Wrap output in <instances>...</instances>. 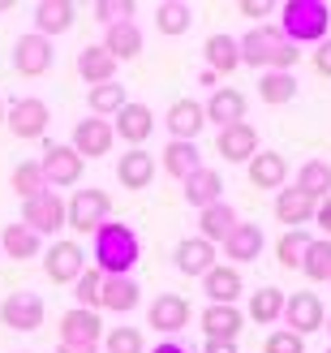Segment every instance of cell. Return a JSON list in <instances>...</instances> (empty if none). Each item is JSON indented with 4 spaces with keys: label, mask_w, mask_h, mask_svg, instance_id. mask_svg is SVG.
Segmentation results:
<instances>
[{
    "label": "cell",
    "mask_w": 331,
    "mask_h": 353,
    "mask_svg": "<svg viewBox=\"0 0 331 353\" xmlns=\"http://www.w3.org/2000/svg\"><path fill=\"white\" fill-rule=\"evenodd\" d=\"M237 48H241V65H250V69H297V43H288L284 39V30L280 26H267V22H258V26H250L246 34L237 39Z\"/></svg>",
    "instance_id": "6da1fadb"
},
{
    "label": "cell",
    "mask_w": 331,
    "mask_h": 353,
    "mask_svg": "<svg viewBox=\"0 0 331 353\" xmlns=\"http://www.w3.org/2000/svg\"><path fill=\"white\" fill-rule=\"evenodd\" d=\"M138 259H142V241L129 224L108 220L95 233V272L103 276H134Z\"/></svg>",
    "instance_id": "7a4b0ae2"
},
{
    "label": "cell",
    "mask_w": 331,
    "mask_h": 353,
    "mask_svg": "<svg viewBox=\"0 0 331 353\" xmlns=\"http://www.w3.org/2000/svg\"><path fill=\"white\" fill-rule=\"evenodd\" d=\"M280 30L288 43H323L331 34V5H323V0H288V5H280Z\"/></svg>",
    "instance_id": "3957f363"
},
{
    "label": "cell",
    "mask_w": 331,
    "mask_h": 353,
    "mask_svg": "<svg viewBox=\"0 0 331 353\" xmlns=\"http://www.w3.org/2000/svg\"><path fill=\"white\" fill-rule=\"evenodd\" d=\"M108 216H112V199L108 190H95V185L74 190V199L65 203V228H74V233H99Z\"/></svg>",
    "instance_id": "277c9868"
},
{
    "label": "cell",
    "mask_w": 331,
    "mask_h": 353,
    "mask_svg": "<svg viewBox=\"0 0 331 353\" xmlns=\"http://www.w3.org/2000/svg\"><path fill=\"white\" fill-rule=\"evenodd\" d=\"M5 125L13 138H22V143H34V138H43L47 125H52V112L39 95H17L5 103Z\"/></svg>",
    "instance_id": "5b68a950"
},
{
    "label": "cell",
    "mask_w": 331,
    "mask_h": 353,
    "mask_svg": "<svg viewBox=\"0 0 331 353\" xmlns=\"http://www.w3.org/2000/svg\"><path fill=\"white\" fill-rule=\"evenodd\" d=\"M43 314H47L43 297L30 293V289H17V293H9L5 302H0V323H5L9 332H39Z\"/></svg>",
    "instance_id": "8992f818"
},
{
    "label": "cell",
    "mask_w": 331,
    "mask_h": 353,
    "mask_svg": "<svg viewBox=\"0 0 331 353\" xmlns=\"http://www.w3.org/2000/svg\"><path fill=\"white\" fill-rule=\"evenodd\" d=\"M22 224L34 228L39 237H56L65 228V199L56 190H43V194H34V199H26L22 203Z\"/></svg>",
    "instance_id": "52a82bcc"
},
{
    "label": "cell",
    "mask_w": 331,
    "mask_h": 353,
    "mask_svg": "<svg viewBox=\"0 0 331 353\" xmlns=\"http://www.w3.org/2000/svg\"><path fill=\"white\" fill-rule=\"evenodd\" d=\"M82 155L69 147V143H47L43 147V160H39V168H43V176H47V190H65V185H78L82 181Z\"/></svg>",
    "instance_id": "ba28073f"
},
{
    "label": "cell",
    "mask_w": 331,
    "mask_h": 353,
    "mask_svg": "<svg viewBox=\"0 0 331 353\" xmlns=\"http://www.w3.org/2000/svg\"><path fill=\"white\" fill-rule=\"evenodd\" d=\"M56 65V48H52V39H43V34H17L13 43V69L22 78H43L47 69Z\"/></svg>",
    "instance_id": "9c48e42d"
},
{
    "label": "cell",
    "mask_w": 331,
    "mask_h": 353,
    "mask_svg": "<svg viewBox=\"0 0 331 353\" xmlns=\"http://www.w3.org/2000/svg\"><path fill=\"white\" fill-rule=\"evenodd\" d=\"M43 272H47L52 285H74V280L86 272V250L78 241H69V237L52 241L47 254H43Z\"/></svg>",
    "instance_id": "30bf717a"
},
{
    "label": "cell",
    "mask_w": 331,
    "mask_h": 353,
    "mask_svg": "<svg viewBox=\"0 0 331 353\" xmlns=\"http://www.w3.org/2000/svg\"><path fill=\"white\" fill-rule=\"evenodd\" d=\"M116 143V134H112V121H103V117H82L78 125H74V147L82 160H103V155L112 151Z\"/></svg>",
    "instance_id": "8fae6325"
},
{
    "label": "cell",
    "mask_w": 331,
    "mask_h": 353,
    "mask_svg": "<svg viewBox=\"0 0 331 353\" xmlns=\"http://www.w3.org/2000/svg\"><path fill=\"white\" fill-rule=\"evenodd\" d=\"M284 327L288 332H297V336L306 341L310 332H319L323 327V319H327V310H323V302H319V293H292L288 302H284Z\"/></svg>",
    "instance_id": "7c38bea8"
},
{
    "label": "cell",
    "mask_w": 331,
    "mask_h": 353,
    "mask_svg": "<svg viewBox=\"0 0 331 353\" xmlns=\"http://www.w3.org/2000/svg\"><path fill=\"white\" fill-rule=\"evenodd\" d=\"M164 130L172 134V143H198V134L206 130V112L198 99H177L164 112Z\"/></svg>",
    "instance_id": "4fadbf2b"
},
{
    "label": "cell",
    "mask_w": 331,
    "mask_h": 353,
    "mask_svg": "<svg viewBox=\"0 0 331 353\" xmlns=\"http://www.w3.org/2000/svg\"><path fill=\"white\" fill-rule=\"evenodd\" d=\"M147 327L164 332V336H177V332L189 327V302L181 293H160L147 310Z\"/></svg>",
    "instance_id": "5bb4252c"
},
{
    "label": "cell",
    "mask_w": 331,
    "mask_h": 353,
    "mask_svg": "<svg viewBox=\"0 0 331 353\" xmlns=\"http://www.w3.org/2000/svg\"><path fill=\"white\" fill-rule=\"evenodd\" d=\"M202 112H206V125H220V130L241 125V121H246V95H241L237 86H215L211 99L202 103Z\"/></svg>",
    "instance_id": "9a60e30c"
},
{
    "label": "cell",
    "mask_w": 331,
    "mask_h": 353,
    "mask_svg": "<svg viewBox=\"0 0 331 353\" xmlns=\"http://www.w3.org/2000/svg\"><path fill=\"white\" fill-rule=\"evenodd\" d=\"M215 151L224 155V164H250L254 155H258V130L250 125V121H241V125L220 130Z\"/></svg>",
    "instance_id": "2e32d148"
},
{
    "label": "cell",
    "mask_w": 331,
    "mask_h": 353,
    "mask_svg": "<svg viewBox=\"0 0 331 353\" xmlns=\"http://www.w3.org/2000/svg\"><path fill=\"white\" fill-rule=\"evenodd\" d=\"M103 341V319L99 310H65L61 314V345H99Z\"/></svg>",
    "instance_id": "e0dca14e"
},
{
    "label": "cell",
    "mask_w": 331,
    "mask_h": 353,
    "mask_svg": "<svg viewBox=\"0 0 331 353\" xmlns=\"http://www.w3.org/2000/svg\"><path fill=\"white\" fill-rule=\"evenodd\" d=\"M151 130H155V112L147 108V103H134V99L112 121V134L120 138V143H129V147H142L151 138Z\"/></svg>",
    "instance_id": "ac0fdd59"
},
{
    "label": "cell",
    "mask_w": 331,
    "mask_h": 353,
    "mask_svg": "<svg viewBox=\"0 0 331 353\" xmlns=\"http://www.w3.org/2000/svg\"><path fill=\"white\" fill-rule=\"evenodd\" d=\"M241 289H246V280H241V268H224V263H215V268L202 276L206 306H237Z\"/></svg>",
    "instance_id": "d6986e66"
},
{
    "label": "cell",
    "mask_w": 331,
    "mask_h": 353,
    "mask_svg": "<svg viewBox=\"0 0 331 353\" xmlns=\"http://www.w3.org/2000/svg\"><path fill=\"white\" fill-rule=\"evenodd\" d=\"M172 259H177V272L181 276H206L215 268V245L211 241H202V237H185L177 241V250H172Z\"/></svg>",
    "instance_id": "ffe728a7"
},
{
    "label": "cell",
    "mask_w": 331,
    "mask_h": 353,
    "mask_svg": "<svg viewBox=\"0 0 331 353\" xmlns=\"http://www.w3.org/2000/svg\"><path fill=\"white\" fill-rule=\"evenodd\" d=\"M116 181L125 185V190H147L155 181V155L142 151V147H129L116 160Z\"/></svg>",
    "instance_id": "44dd1931"
},
{
    "label": "cell",
    "mask_w": 331,
    "mask_h": 353,
    "mask_svg": "<svg viewBox=\"0 0 331 353\" xmlns=\"http://www.w3.org/2000/svg\"><path fill=\"white\" fill-rule=\"evenodd\" d=\"M237 224H241V216H237L233 203H211V207L198 211V237L211 241V245H224V237H228Z\"/></svg>",
    "instance_id": "7402d4cb"
},
{
    "label": "cell",
    "mask_w": 331,
    "mask_h": 353,
    "mask_svg": "<svg viewBox=\"0 0 331 353\" xmlns=\"http://www.w3.org/2000/svg\"><path fill=\"white\" fill-rule=\"evenodd\" d=\"M314 211H319V199H310V194H306V190H297V185L275 194V220L288 224V228L310 224V220H314Z\"/></svg>",
    "instance_id": "603a6c76"
},
{
    "label": "cell",
    "mask_w": 331,
    "mask_h": 353,
    "mask_svg": "<svg viewBox=\"0 0 331 353\" xmlns=\"http://www.w3.org/2000/svg\"><path fill=\"white\" fill-rule=\"evenodd\" d=\"M108 57L120 65V61H134L142 52V26L138 22H116V26H103V43H99Z\"/></svg>",
    "instance_id": "cb8c5ba5"
},
{
    "label": "cell",
    "mask_w": 331,
    "mask_h": 353,
    "mask_svg": "<svg viewBox=\"0 0 331 353\" xmlns=\"http://www.w3.org/2000/svg\"><path fill=\"white\" fill-rule=\"evenodd\" d=\"M246 172H250L254 190H284V181H288V164H284L280 151H258L246 164Z\"/></svg>",
    "instance_id": "d4e9b609"
},
{
    "label": "cell",
    "mask_w": 331,
    "mask_h": 353,
    "mask_svg": "<svg viewBox=\"0 0 331 353\" xmlns=\"http://www.w3.org/2000/svg\"><path fill=\"white\" fill-rule=\"evenodd\" d=\"M39 250H43V237L34 233V228H26L22 220L5 224V233H0V254H5V259L26 263V259H39Z\"/></svg>",
    "instance_id": "484cf974"
},
{
    "label": "cell",
    "mask_w": 331,
    "mask_h": 353,
    "mask_svg": "<svg viewBox=\"0 0 331 353\" xmlns=\"http://www.w3.org/2000/svg\"><path fill=\"white\" fill-rule=\"evenodd\" d=\"M263 241H267V237H263V228L241 220L233 233L224 237V254L233 259V268H237V263H254L258 254H263Z\"/></svg>",
    "instance_id": "4316f807"
},
{
    "label": "cell",
    "mask_w": 331,
    "mask_h": 353,
    "mask_svg": "<svg viewBox=\"0 0 331 353\" xmlns=\"http://www.w3.org/2000/svg\"><path fill=\"white\" fill-rule=\"evenodd\" d=\"M142 302V289H138L134 276H103V302L99 310H116V314H129Z\"/></svg>",
    "instance_id": "83f0119b"
},
{
    "label": "cell",
    "mask_w": 331,
    "mask_h": 353,
    "mask_svg": "<svg viewBox=\"0 0 331 353\" xmlns=\"http://www.w3.org/2000/svg\"><path fill=\"white\" fill-rule=\"evenodd\" d=\"M69 26H74V5H69V0H39V5H34V34L56 39Z\"/></svg>",
    "instance_id": "f1b7e54d"
},
{
    "label": "cell",
    "mask_w": 331,
    "mask_h": 353,
    "mask_svg": "<svg viewBox=\"0 0 331 353\" xmlns=\"http://www.w3.org/2000/svg\"><path fill=\"white\" fill-rule=\"evenodd\" d=\"M78 78L86 86H103V82H116V61L103 52L99 43H86L78 52Z\"/></svg>",
    "instance_id": "f546056e"
},
{
    "label": "cell",
    "mask_w": 331,
    "mask_h": 353,
    "mask_svg": "<svg viewBox=\"0 0 331 353\" xmlns=\"http://www.w3.org/2000/svg\"><path fill=\"white\" fill-rule=\"evenodd\" d=\"M181 185H185V203L198 207V211L211 207V203H224V176L215 168H206V164L189 176V181H181Z\"/></svg>",
    "instance_id": "4dcf8cb0"
},
{
    "label": "cell",
    "mask_w": 331,
    "mask_h": 353,
    "mask_svg": "<svg viewBox=\"0 0 331 353\" xmlns=\"http://www.w3.org/2000/svg\"><path fill=\"white\" fill-rule=\"evenodd\" d=\"M241 327H246V310H237V306H206L202 310L206 341H237Z\"/></svg>",
    "instance_id": "1f68e13d"
},
{
    "label": "cell",
    "mask_w": 331,
    "mask_h": 353,
    "mask_svg": "<svg viewBox=\"0 0 331 353\" xmlns=\"http://www.w3.org/2000/svg\"><path fill=\"white\" fill-rule=\"evenodd\" d=\"M258 99L271 103V108L292 103L297 99V74H288V69H263L258 74Z\"/></svg>",
    "instance_id": "d6a6232c"
},
{
    "label": "cell",
    "mask_w": 331,
    "mask_h": 353,
    "mask_svg": "<svg viewBox=\"0 0 331 353\" xmlns=\"http://www.w3.org/2000/svg\"><path fill=\"white\" fill-rule=\"evenodd\" d=\"M202 57H206V69H211L215 78L233 74V69H241V48L233 34H211V39L202 43Z\"/></svg>",
    "instance_id": "836d02e7"
},
{
    "label": "cell",
    "mask_w": 331,
    "mask_h": 353,
    "mask_svg": "<svg viewBox=\"0 0 331 353\" xmlns=\"http://www.w3.org/2000/svg\"><path fill=\"white\" fill-rule=\"evenodd\" d=\"M189 26H194V5H189V0H160V5H155V30L160 34L177 39Z\"/></svg>",
    "instance_id": "e575fe53"
},
{
    "label": "cell",
    "mask_w": 331,
    "mask_h": 353,
    "mask_svg": "<svg viewBox=\"0 0 331 353\" xmlns=\"http://www.w3.org/2000/svg\"><path fill=\"white\" fill-rule=\"evenodd\" d=\"M198 168H202L198 143H172V138H168V147H164V172L177 176V181H189Z\"/></svg>",
    "instance_id": "d590c367"
},
{
    "label": "cell",
    "mask_w": 331,
    "mask_h": 353,
    "mask_svg": "<svg viewBox=\"0 0 331 353\" xmlns=\"http://www.w3.org/2000/svg\"><path fill=\"white\" fill-rule=\"evenodd\" d=\"M125 103H129V95H125L120 82H103V86H91V91H86V108H91V117H103V121L116 117Z\"/></svg>",
    "instance_id": "8d00e7d4"
},
{
    "label": "cell",
    "mask_w": 331,
    "mask_h": 353,
    "mask_svg": "<svg viewBox=\"0 0 331 353\" xmlns=\"http://www.w3.org/2000/svg\"><path fill=\"white\" fill-rule=\"evenodd\" d=\"M284 302H288V293L275 289V285H267V289H258V293L250 297V310H246V314H250L254 323H280Z\"/></svg>",
    "instance_id": "74e56055"
},
{
    "label": "cell",
    "mask_w": 331,
    "mask_h": 353,
    "mask_svg": "<svg viewBox=\"0 0 331 353\" xmlns=\"http://www.w3.org/2000/svg\"><path fill=\"white\" fill-rule=\"evenodd\" d=\"M297 190H306L310 199H331V164L327 160H306L297 168Z\"/></svg>",
    "instance_id": "f35d334b"
},
{
    "label": "cell",
    "mask_w": 331,
    "mask_h": 353,
    "mask_svg": "<svg viewBox=\"0 0 331 353\" xmlns=\"http://www.w3.org/2000/svg\"><path fill=\"white\" fill-rule=\"evenodd\" d=\"M9 185H13V194L17 199H34V194H43L47 190V176H43V168H39V160H26V164H17L13 172H9Z\"/></svg>",
    "instance_id": "ab89813d"
},
{
    "label": "cell",
    "mask_w": 331,
    "mask_h": 353,
    "mask_svg": "<svg viewBox=\"0 0 331 353\" xmlns=\"http://www.w3.org/2000/svg\"><path fill=\"white\" fill-rule=\"evenodd\" d=\"M310 241H314V237H310L306 233V228H288V233L280 237V241H275V259H280V268H301V259H306V250H310Z\"/></svg>",
    "instance_id": "60d3db41"
},
{
    "label": "cell",
    "mask_w": 331,
    "mask_h": 353,
    "mask_svg": "<svg viewBox=\"0 0 331 353\" xmlns=\"http://www.w3.org/2000/svg\"><path fill=\"white\" fill-rule=\"evenodd\" d=\"M301 272L310 280H331V237H314L301 259Z\"/></svg>",
    "instance_id": "b9f144b4"
},
{
    "label": "cell",
    "mask_w": 331,
    "mask_h": 353,
    "mask_svg": "<svg viewBox=\"0 0 331 353\" xmlns=\"http://www.w3.org/2000/svg\"><path fill=\"white\" fill-rule=\"evenodd\" d=\"M74 297H78L82 310H99V302H103V272L86 268V272L74 280Z\"/></svg>",
    "instance_id": "7bdbcfd3"
},
{
    "label": "cell",
    "mask_w": 331,
    "mask_h": 353,
    "mask_svg": "<svg viewBox=\"0 0 331 353\" xmlns=\"http://www.w3.org/2000/svg\"><path fill=\"white\" fill-rule=\"evenodd\" d=\"M147 341L138 327H108L103 332V353H142Z\"/></svg>",
    "instance_id": "ee69618b"
},
{
    "label": "cell",
    "mask_w": 331,
    "mask_h": 353,
    "mask_svg": "<svg viewBox=\"0 0 331 353\" xmlns=\"http://www.w3.org/2000/svg\"><path fill=\"white\" fill-rule=\"evenodd\" d=\"M91 13H95V22H103V26L134 22V5H129V0H95Z\"/></svg>",
    "instance_id": "f6af8a7d"
},
{
    "label": "cell",
    "mask_w": 331,
    "mask_h": 353,
    "mask_svg": "<svg viewBox=\"0 0 331 353\" xmlns=\"http://www.w3.org/2000/svg\"><path fill=\"white\" fill-rule=\"evenodd\" d=\"M263 353H306V341L297 336V332H288V327H280V332H271V336H267Z\"/></svg>",
    "instance_id": "bcb514c9"
},
{
    "label": "cell",
    "mask_w": 331,
    "mask_h": 353,
    "mask_svg": "<svg viewBox=\"0 0 331 353\" xmlns=\"http://www.w3.org/2000/svg\"><path fill=\"white\" fill-rule=\"evenodd\" d=\"M314 69H319L323 78H331V34H327L323 43H314Z\"/></svg>",
    "instance_id": "7dc6e473"
},
{
    "label": "cell",
    "mask_w": 331,
    "mask_h": 353,
    "mask_svg": "<svg viewBox=\"0 0 331 353\" xmlns=\"http://www.w3.org/2000/svg\"><path fill=\"white\" fill-rule=\"evenodd\" d=\"M241 13H246V17H267L271 5H267V0H241Z\"/></svg>",
    "instance_id": "c3c4849f"
},
{
    "label": "cell",
    "mask_w": 331,
    "mask_h": 353,
    "mask_svg": "<svg viewBox=\"0 0 331 353\" xmlns=\"http://www.w3.org/2000/svg\"><path fill=\"white\" fill-rule=\"evenodd\" d=\"M314 224H319L323 233L331 237V199H323V203H319V211H314Z\"/></svg>",
    "instance_id": "681fc988"
},
{
    "label": "cell",
    "mask_w": 331,
    "mask_h": 353,
    "mask_svg": "<svg viewBox=\"0 0 331 353\" xmlns=\"http://www.w3.org/2000/svg\"><path fill=\"white\" fill-rule=\"evenodd\" d=\"M202 353H237V341H206Z\"/></svg>",
    "instance_id": "f907efd6"
},
{
    "label": "cell",
    "mask_w": 331,
    "mask_h": 353,
    "mask_svg": "<svg viewBox=\"0 0 331 353\" xmlns=\"http://www.w3.org/2000/svg\"><path fill=\"white\" fill-rule=\"evenodd\" d=\"M56 353H99V345H56Z\"/></svg>",
    "instance_id": "816d5d0a"
},
{
    "label": "cell",
    "mask_w": 331,
    "mask_h": 353,
    "mask_svg": "<svg viewBox=\"0 0 331 353\" xmlns=\"http://www.w3.org/2000/svg\"><path fill=\"white\" fill-rule=\"evenodd\" d=\"M155 353H189V349L177 345V341H164V345H155Z\"/></svg>",
    "instance_id": "f5cc1de1"
},
{
    "label": "cell",
    "mask_w": 331,
    "mask_h": 353,
    "mask_svg": "<svg viewBox=\"0 0 331 353\" xmlns=\"http://www.w3.org/2000/svg\"><path fill=\"white\" fill-rule=\"evenodd\" d=\"M215 82H220V78L211 74V69H202V74H198V86H211V91H215Z\"/></svg>",
    "instance_id": "db71d44e"
},
{
    "label": "cell",
    "mask_w": 331,
    "mask_h": 353,
    "mask_svg": "<svg viewBox=\"0 0 331 353\" xmlns=\"http://www.w3.org/2000/svg\"><path fill=\"white\" fill-rule=\"evenodd\" d=\"M0 125H5V99H0Z\"/></svg>",
    "instance_id": "11a10c76"
},
{
    "label": "cell",
    "mask_w": 331,
    "mask_h": 353,
    "mask_svg": "<svg viewBox=\"0 0 331 353\" xmlns=\"http://www.w3.org/2000/svg\"><path fill=\"white\" fill-rule=\"evenodd\" d=\"M323 327H327V336H331V314H327V319H323Z\"/></svg>",
    "instance_id": "9f6ffc18"
},
{
    "label": "cell",
    "mask_w": 331,
    "mask_h": 353,
    "mask_svg": "<svg viewBox=\"0 0 331 353\" xmlns=\"http://www.w3.org/2000/svg\"><path fill=\"white\" fill-rule=\"evenodd\" d=\"M5 9H9V0H0V13H5Z\"/></svg>",
    "instance_id": "6f0895ef"
},
{
    "label": "cell",
    "mask_w": 331,
    "mask_h": 353,
    "mask_svg": "<svg viewBox=\"0 0 331 353\" xmlns=\"http://www.w3.org/2000/svg\"><path fill=\"white\" fill-rule=\"evenodd\" d=\"M327 353H331V345H327Z\"/></svg>",
    "instance_id": "680465c9"
}]
</instances>
